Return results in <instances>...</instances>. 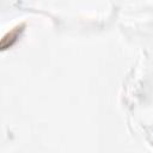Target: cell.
Segmentation results:
<instances>
[{
	"instance_id": "obj_1",
	"label": "cell",
	"mask_w": 153,
	"mask_h": 153,
	"mask_svg": "<svg viewBox=\"0 0 153 153\" xmlns=\"http://www.w3.org/2000/svg\"><path fill=\"white\" fill-rule=\"evenodd\" d=\"M23 27H24V24H18L14 27H12L10 31H7L4 35V37L1 38V41H0V49L5 50V49L12 47L17 42L20 32L23 31Z\"/></svg>"
}]
</instances>
